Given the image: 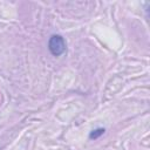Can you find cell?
Wrapping results in <instances>:
<instances>
[{"mask_svg":"<svg viewBox=\"0 0 150 150\" xmlns=\"http://www.w3.org/2000/svg\"><path fill=\"white\" fill-rule=\"evenodd\" d=\"M48 48L54 56H60L61 54H63L66 50V43L63 38L61 35H53L49 39Z\"/></svg>","mask_w":150,"mask_h":150,"instance_id":"obj_1","label":"cell"},{"mask_svg":"<svg viewBox=\"0 0 150 150\" xmlns=\"http://www.w3.org/2000/svg\"><path fill=\"white\" fill-rule=\"evenodd\" d=\"M104 134V129H102V128H98V129H95V130H93L90 134H89V138L90 139H96V138H98L101 135H103Z\"/></svg>","mask_w":150,"mask_h":150,"instance_id":"obj_2","label":"cell"}]
</instances>
